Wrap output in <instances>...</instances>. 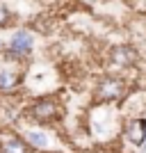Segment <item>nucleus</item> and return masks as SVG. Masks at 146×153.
<instances>
[{
    "label": "nucleus",
    "instance_id": "nucleus-1",
    "mask_svg": "<svg viewBox=\"0 0 146 153\" xmlns=\"http://www.w3.org/2000/svg\"><path fill=\"white\" fill-rule=\"evenodd\" d=\"M130 94V82H128L126 76L121 73H107V76H101L98 82L94 85V103L98 105H116V103H123Z\"/></svg>",
    "mask_w": 146,
    "mask_h": 153
},
{
    "label": "nucleus",
    "instance_id": "nucleus-2",
    "mask_svg": "<svg viewBox=\"0 0 146 153\" xmlns=\"http://www.w3.org/2000/svg\"><path fill=\"white\" fill-rule=\"evenodd\" d=\"M64 114V105L57 96H41L37 101H32L25 105L23 117L34 126H50V123L59 121Z\"/></svg>",
    "mask_w": 146,
    "mask_h": 153
},
{
    "label": "nucleus",
    "instance_id": "nucleus-3",
    "mask_svg": "<svg viewBox=\"0 0 146 153\" xmlns=\"http://www.w3.org/2000/svg\"><path fill=\"white\" fill-rule=\"evenodd\" d=\"M32 48H34V34H32L30 30H25V27H21V30H16L9 37V41H7L5 46V55L9 62H25L27 57H30Z\"/></svg>",
    "mask_w": 146,
    "mask_h": 153
},
{
    "label": "nucleus",
    "instance_id": "nucleus-4",
    "mask_svg": "<svg viewBox=\"0 0 146 153\" xmlns=\"http://www.w3.org/2000/svg\"><path fill=\"white\" fill-rule=\"evenodd\" d=\"M121 137L130 146L142 151V144H144V137H146V117L144 114L128 117L126 121H123V128H121Z\"/></svg>",
    "mask_w": 146,
    "mask_h": 153
},
{
    "label": "nucleus",
    "instance_id": "nucleus-5",
    "mask_svg": "<svg viewBox=\"0 0 146 153\" xmlns=\"http://www.w3.org/2000/svg\"><path fill=\"white\" fill-rule=\"evenodd\" d=\"M139 62V51L135 46L121 44V46H112L110 51V64L112 66H119V69H133Z\"/></svg>",
    "mask_w": 146,
    "mask_h": 153
},
{
    "label": "nucleus",
    "instance_id": "nucleus-6",
    "mask_svg": "<svg viewBox=\"0 0 146 153\" xmlns=\"http://www.w3.org/2000/svg\"><path fill=\"white\" fill-rule=\"evenodd\" d=\"M21 135H23V140L27 142V146H30L32 151H48V149H50V137H48V133L44 130V126H30Z\"/></svg>",
    "mask_w": 146,
    "mask_h": 153
},
{
    "label": "nucleus",
    "instance_id": "nucleus-7",
    "mask_svg": "<svg viewBox=\"0 0 146 153\" xmlns=\"http://www.w3.org/2000/svg\"><path fill=\"white\" fill-rule=\"evenodd\" d=\"M0 153H32L23 135L19 133H5L0 135Z\"/></svg>",
    "mask_w": 146,
    "mask_h": 153
},
{
    "label": "nucleus",
    "instance_id": "nucleus-8",
    "mask_svg": "<svg viewBox=\"0 0 146 153\" xmlns=\"http://www.w3.org/2000/svg\"><path fill=\"white\" fill-rule=\"evenodd\" d=\"M23 85V73L16 69H0V94H14Z\"/></svg>",
    "mask_w": 146,
    "mask_h": 153
},
{
    "label": "nucleus",
    "instance_id": "nucleus-9",
    "mask_svg": "<svg viewBox=\"0 0 146 153\" xmlns=\"http://www.w3.org/2000/svg\"><path fill=\"white\" fill-rule=\"evenodd\" d=\"M9 23H12V12H9V7H5L2 2H0V30L7 27Z\"/></svg>",
    "mask_w": 146,
    "mask_h": 153
},
{
    "label": "nucleus",
    "instance_id": "nucleus-10",
    "mask_svg": "<svg viewBox=\"0 0 146 153\" xmlns=\"http://www.w3.org/2000/svg\"><path fill=\"white\" fill-rule=\"evenodd\" d=\"M5 53V44H2V39H0V55Z\"/></svg>",
    "mask_w": 146,
    "mask_h": 153
},
{
    "label": "nucleus",
    "instance_id": "nucleus-11",
    "mask_svg": "<svg viewBox=\"0 0 146 153\" xmlns=\"http://www.w3.org/2000/svg\"><path fill=\"white\" fill-rule=\"evenodd\" d=\"M142 151H146V137H144V144H142Z\"/></svg>",
    "mask_w": 146,
    "mask_h": 153
},
{
    "label": "nucleus",
    "instance_id": "nucleus-12",
    "mask_svg": "<svg viewBox=\"0 0 146 153\" xmlns=\"http://www.w3.org/2000/svg\"><path fill=\"white\" fill-rule=\"evenodd\" d=\"M0 2H2V0H0Z\"/></svg>",
    "mask_w": 146,
    "mask_h": 153
}]
</instances>
